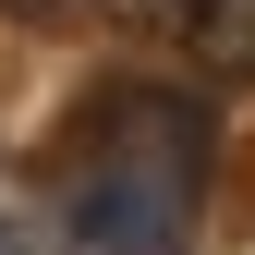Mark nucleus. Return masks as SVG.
<instances>
[{
  "mask_svg": "<svg viewBox=\"0 0 255 255\" xmlns=\"http://www.w3.org/2000/svg\"><path fill=\"white\" fill-rule=\"evenodd\" d=\"M195 122L170 98H122L110 134H98V170L73 195V243L85 255H170L182 219H195Z\"/></svg>",
  "mask_w": 255,
  "mask_h": 255,
  "instance_id": "nucleus-1",
  "label": "nucleus"
},
{
  "mask_svg": "<svg viewBox=\"0 0 255 255\" xmlns=\"http://www.w3.org/2000/svg\"><path fill=\"white\" fill-rule=\"evenodd\" d=\"M195 73L207 85H255V0H195Z\"/></svg>",
  "mask_w": 255,
  "mask_h": 255,
  "instance_id": "nucleus-2",
  "label": "nucleus"
},
{
  "mask_svg": "<svg viewBox=\"0 0 255 255\" xmlns=\"http://www.w3.org/2000/svg\"><path fill=\"white\" fill-rule=\"evenodd\" d=\"M98 12L122 24V37H182V24H195V0H98Z\"/></svg>",
  "mask_w": 255,
  "mask_h": 255,
  "instance_id": "nucleus-3",
  "label": "nucleus"
},
{
  "mask_svg": "<svg viewBox=\"0 0 255 255\" xmlns=\"http://www.w3.org/2000/svg\"><path fill=\"white\" fill-rule=\"evenodd\" d=\"M0 255H37V243H24V231H12V219H0Z\"/></svg>",
  "mask_w": 255,
  "mask_h": 255,
  "instance_id": "nucleus-4",
  "label": "nucleus"
},
{
  "mask_svg": "<svg viewBox=\"0 0 255 255\" xmlns=\"http://www.w3.org/2000/svg\"><path fill=\"white\" fill-rule=\"evenodd\" d=\"M0 12H61V0H0Z\"/></svg>",
  "mask_w": 255,
  "mask_h": 255,
  "instance_id": "nucleus-5",
  "label": "nucleus"
}]
</instances>
